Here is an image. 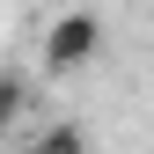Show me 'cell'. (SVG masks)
Here are the masks:
<instances>
[{
    "mask_svg": "<svg viewBox=\"0 0 154 154\" xmlns=\"http://www.w3.org/2000/svg\"><path fill=\"white\" fill-rule=\"evenodd\" d=\"M95 51H103V15H88V8L59 15V22H51V37H44V66H51V73H73V66H88Z\"/></svg>",
    "mask_w": 154,
    "mask_h": 154,
    "instance_id": "obj_1",
    "label": "cell"
},
{
    "mask_svg": "<svg viewBox=\"0 0 154 154\" xmlns=\"http://www.w3.org/2000/svg\"><path fill=\"white\" fill-rule=\"evenodd\" d=\"M29 154H88V140H81V125H51V132H37Z\"/></svg>",
    "mask_w": 154,
    "mask_h": 154,
    "instance_id": "obj_2",
    "label": "cell"
},
{
    "mask_svg": "<svg viewBox=\"0 0 154 154\" xmlns=\"http://www.w3.org/2000/svg\"><path fill=\"white\" fill-rule=\"evenodd\" d=\"M22 73H0V125H15V118H22Z\"/></svg>",
    "mask_w": 154,
    "mask_h": 154,
    "instance_id": "obj_3",
    "label": "cell"
}]
</instances>
